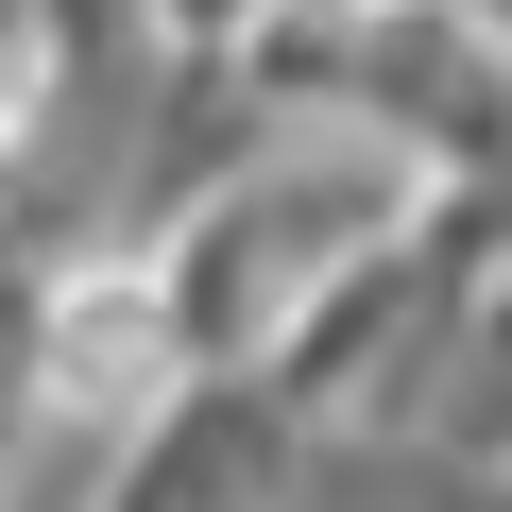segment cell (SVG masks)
Here are the masks:
<instances>
[{"label":"cell","mask_w":512,"mask_h":512,"mask_svg":"<svg viewBox=\"0 0 512 512\" xmlns=\"http://www.w3.org/2000/svg\"><path fill=\"white\" fill-rule=\"evenodd\" d=\"M137 18H154V52H239L274 0H137Z\"/></svg>","instance_id":"cell-1"}]
</instances>
